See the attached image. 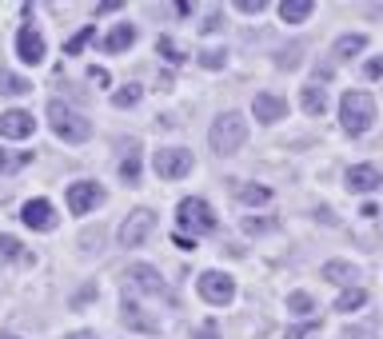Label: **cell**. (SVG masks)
<instances>
[{"mask_svg":"<svg viewBox=\"0 0 383 339\" xmlns=\"http://www.w3.org/2000/svg\"><path fill=\"white\" fill-rule=\"evenodd\" d=\"M48 124H52L56 140H64V144H84L92 136V120L64 100H48Z\"/></svg>","mask_w":383,"mask_h":339,"instance_id":"obj_1","label":"cell"},{"mask_svg":"<svg viewBox=\"0 0 383 339\" xmlns=\"http://www.w3.org/2000/svg\"><path fill=\"white\" fill-rule=\"evenodd\" d=\"M339 124H343L347 136L371 132V124H375V100L360 88L343 92V100H339Z\"/></svg>","mask_w":383,"mask_h":339,"instance_id":"obj_2","label":"cell"},{"mask_svg":"<svg viewBox=\"0 0 383 339\" xmlns=\"http://www.w3.org/2000/svg\"><path fill=\"white\" fill-rule=\"evenodd\" d=\"M244 140H248V120L240 112L216 116V124H212V132H208V144H212L216 156H236V152L244 148Z\"/></svg>","mask_w":383,"mask_h":339,"instance_id":"obj_3","label":"cell"},{"mask_svg":"<svg viewBox=\"0 0 383 339\" xmlns=\"http://www.w3.org/2000/svg\"><path fill=\"white\" fill-rule=\"evenodd\" d=\"M124 279H128V288H132V292L156 295V299H172V288L164 284V275H160L152 264H128Z\"/></svg>","mask_w":383,"mask_h":339,"instance_id":"obj_4","label":"cell"},{"mask_svg":"<svg viewBox=\"0 0 383 339\" xmlns=\"http://www.w3.org/2000/svg\"><path fill=\"white\" fill-rule=\"evenodd\" d=\"M176 216H180V227H192V236H208V231H216V212H212L200 196L180 200Z\"/></svg>","mask_w":383,"mask_h":339,"instance_id":"obj_5","label":"cell"},{"mask_svg":"<svg viewBox=\"0 0 383 339\" xmlns=\"http://www.w3.org/2000/svg\"><path fill=\"white\" fill-rule=\"evenodd\" d=\"M192 152L188 148H160L156 160H152V168H156L160 180H184L188 172H192Z\"/></svg>","mask_w":383,"mask_h":339,"instance_id":"obj_6","label":"cell"},{"mask_svg":"<svg viewBox=\"0 0 383 339\" xmlns=\"http://www.w3.org/2000/svg\"><path fill=\"white\" fill-rule=\"evenodd\" d=\"M152 227H156V212H152V208H136L132 216L120 224L116 236H120V244H124V248H140V244L152 236Z\"/></svg>","mask_w":383,"mask_h":339,"instance_id":"obj_7","label":"cell"},{"mask_svg":"<svg viewBox=\"0 0 383 339\" xmlns=\"http://www.w3.org/2000/svg\"><path fill=\"white\" fill-rule=\"evenodd\" d=\"M196 288L208 303H216V307H224L236 299V279L227 275V271H203L200 279H196Z\"/></svg>","mask_w":383,"mask_h":339,"instance_id":"obj_8","label":"cell"},{"mask_svg":"<svg viewBox=\"0 0 383 339\" xmlns=\"http://www.w3.org/2000/svg\"><path fill=\"white\" fill-rule=\"evenodd\" d=\"M96 203H104V188L92 180H80V184H68V212L72 216H88Z\"/></svg>","mask_w":383,"mask_h":339,"instance_id":"obj_9","label":"cell"},{"mask_svg":"<svg viewBox=\"0 0 383 339\" xmlns=\"http://www.w3.org/2000/svg\"><path fill=\"white\" fill-rule=\"evenodd\" d=\"M120 323L132 327V331H144V336H156L160 331V319L148 316V312H144L136 299H128V295H124V303H120Z\"/></svg>","mask_w":383,"mask_h":339,"instance_id":"obj_10","label":"cell"},{"mask_svg":"<svg viewBox=\"0 0 383 339\" xmlns=\"http://www.w3.org/2000/svg\"><path fill=\"white\" fill-rule=\"evenodd\" d=\"M32 132H36V120H32V112H24V108L0 112V136H4V140H28Z\"/></svg>","mask_w":383,"mask_h":339,"instance_id":"obj_11","label":"cell"},{"mask_svg":"<svg viewBox=\"0 0 383 339\" xmlns=\"http://www.w3.org/2000/svg\"><path fill=\"white\" fill-rule=\"evenodd\" d=\"M21 220L32 227V231H52V227H56V208L48 200H28L21 208Z\"/></svg>","mask_w":383,"mask_h":339,"instance_id":"obj_12","label":"cell"},{"mask_svg":"<svg viewBox=\"0 0 383 339\" xmlns=\"http://www.w3.org/2000/svg\"><path fill=\"white\" fill-rule=\"evenodd\" d=\"M16 56H21L24 64H40L45 60V36L32 24H24L21 32H16Z\"/></svg>","mask_w":383,"mask_h":339,"instance_id":"obj_13","label":"cell"},{"mask_svg":"<svg viewBox=\"0 0 383 339\" xmlns=\"http://www.w3.org/2000/svg\"><path fill=\"white\" fill-rule=\"evenodd\" d=\"M251 112L260 124H280L284 116H288V100H280L275 92H260L256 100H251Z\"/></svg>","mask_w":383,"mask_h":339,"instance_id":"obj_14","label":"cell"},{"mask_svg":"<svg viewBox=\"0 0 383 339\" xmlns=\"http://www.w3.org/2000/svg\"><path fill=\"white\" fill-rule=\"evenodd\" d=\"M347 188L360 192V196L380 192V188H383V172H380V168H371V164H356V168H347Z\"/></svg>","mask_w":383,"mask_h":339,"instance_id":"obj_15","label":"cell"},{"mask_svg":"<svg viewBox=\"0 0 383 339\" xmlns=\"http://www.w3.org/2000/svg\"><path fill=\"white\" fill-rule=\"evenodd\" d=\"M0 264H32V251L16 236H0Z\"/></svg>","mask_w":383,"mask_h":339,"instance_id":"obj_16","label":"cell"},{"mask_svg":"<svg viewBox=\"0 0 383 339\" xmlns=\"http://www.w3.org/2000/svg\"><path fill=\"white\" fill-rule=\"evenodd\" d=\"M312 12H316L312 0H284V4H280V21L284 24H304Z\"/></svg>","mask_w":383,"mask_h":339,"instance_id":"obj_17","label":"cell"},{"mask_svg":"<svg viewBox=\"0 0 383 339\" xmlns=\"http://www.w3.org/2000/svg\"><path fill=\"white\" fill-rule=\"evenodd\" d=\"M319 275H323V279H332V284H343V288H351V279H360V271L351 268V264H343V260H328Z\"/></svg>","mask_w":383,"mask_h":339,"instance_id":"obj_18","label":"cell"},{"mask_svg":"<svg viewBox=\"0 0 383 339\" xmlns=\"http://www.w3.org/2000/svg\"><path fill=\"white\" fill-rule=\"evenodd\" d=\"M299 104H304L308 116H323L328 112V92L319 88V84H308V88L299 92Z\"/></svg>","mask_w":383,"mask_h":339,"instance_id":"obj_19","label":"cell"},{"mask_svg":"<svg viewBox=\"0 0 383 339\" xmlns=\"http://www.w3.org/2000/svg\"><path fill=\"white\" fill-rule=\"evenodd\" d=\"M136 45V28L132 24H116L112 32L104 36V52H124V48Z\"/></svg>","mask_w":383,"mask_h":339,"instance_id":"obj_20","label":"cell"},{"mask_svg":"<svg viewBox=\"0 0 383 339\" xmlns=\"http://www.w3.org/2000/svg\"><path fill=\"white\" fill-rule=\"evenodd\" d=\"M236 200L248 203V208H256V203H268L271 200V188H264V184H236Z\"/></svg>","mask_w":383,"mask_h":339,"instance_id":"obj_21","label":"cell"},{"mask_svg":"<svg viewBox=\"0 0 383 339\" xmlns=\"http://www.w3.org/2000/svg\"><path fill=\"white\" fill-rule=\"evenodd\" d=\"M363 48H367V36H363V32H347V36H339L336 40V56L339 60H351V56L363 52Z\"/></svg>","mask_w":383,"mask_h":339,"instance_id":"obj_22","label":"cell"},{"mask_svg":"<svg viewBox=\"0 0 383 339\" xmlns=\"http://www.w3.org/2000/svg\"><path fill=\"white\" fill-rule=\"evenodd\" d=\"M24 92H32V84H28L24 76H16V72H4V68H0V96H24Z\"/></svg>","mask_w":383,"mask_h":339,"instance_id":"obj_23","label":"cell"},{"mask_svg":"<svg viewBox=\"0 0 383 339\" xmlns=\"http://www.w3.org/2000/svg\"><path fill=\"white\" fill-rule=\"evenodd\" d=\"M24 164H32V152H4V148H0V176L21 172Z\"/></svg>","mask_w":383,"mask_h":339,"instance_id":"obj_24","label":"cell"},{"mask_svg":"<svg viewBox=\"0 0 383 339\" xmlns=\"http://www.w3.org/2000/svg\"><path fill=\"white\" fill-rule=\"evenodd\" d=\"M363 303H367V292H363V288H347V292L336 299V312H356Z\"/></svg>","mask_w":383,"mask_h":339,"instance_id":"obj_25","label":"cell"},{"mask_svg":"<svg viewBox=\"0 0 383 339\" xmlns=\"http://www.w3.org/2000/svg\"><path fill=\"white\" fill-rule=\"evenodd\" d=\"M288 312H295V316H308V319H312L316 303H312V295H308V292H292V295H288Z\"/></svg>","mask_w":383,"mask_h":339,"instance_id":"obj_26","label":"cell"},{"mask_svg":"<svg viewBox=\"0 0 383 339\" xmlns=\"http://www.w3.org/2000/svg\"><path fill=\"white\" fill-rule=\"evenodd\" d=\"M156 52L168 60V64H184V52H180V45H176L172 36H160V40H156Z\"/></svg>","mask_w":383,"mask_h":339,"instance_id":"obj_27","label":"cell"},{"mask_svg":"<svg viewBox=\"0 0 383 339\" xmlns=\"http://www.w3.org/2000/svg\"><path fill=\"white\" fill-rule=\"evenodd\" d=\"M120 180L124 184H140V156L128 152V156L120 160Z\"/></svg>","mask_w":383,"mask_h":339,"instance_id":"obj_28","label":"cell"},{"mask_svg":"<svg viewBox=\"0 0 383 339\" xmlns=\"http://www.w3.org/2000/svg\"><path fill=\"white\" fill-rule=\"evenodd\" d=\"M92 36H96V24H88V28H80V32H76V36H72V40L64 45V52H68V56H76V52H80V48H84V45L92 40Z\"/></svg>","mask_w":383,"mask_h":339,"instance_id":"obj_29","label":"cell"},{"mask_svg":"<svg viewBox=\"0 0 383 339\" xmlns=\"http://www.w3.org/2000/svg\"><path fill=\"white\" fill-rule=\"evenodd\" d=\"M200 64L216 72V68L227 64V52H224V48H203V52H200Z\"/></svg>","mask_w":383,"mask_h":339,"instance_id":"obj_30","label":"cell"},{"mask_svg":"<svg viewBox=\"0 0 383 339\" xmlns=\"http://www.w3.org/2000/svg\"><path fill=\"white\" fill-rule=\"evenodd\" d=\"M136 100H140V84H128V88H120L112 96V108H132Z\"/></svg>","mask_w":383,"mask_h":339,"instance_id":"obj_31","label":"cell"},{"mask_svg":"<svg viewBox=\"0 0 383 339\" xmlns=\"http://www.w3.org/2000/svg\"><path fill=\"white\" fill-rule=\"evenodd\" d=\"M312 331H319V319H304V323L288 327V336H284V339H308Z\"/></svg>","mask_w":383,"mask_h":339,"instance_id":"obj_32","label":"cell"},{"mask_svg":"<svg viewBox=\"0 0 383 339\" xmlns=\"http://www.w3.org/2000/svg\"><path fill=\"white\" fill-rule=\"evenodd\" d=\"M271 220H256V216H248V220H244V231H248V236H264V231H271Z\"/></svg>","mask_w":383,"mask_h":339,"instance_id":"obj_33","label":"cell"},{"mask_svg":"<svg viewBox=\"0 0 383 339\" xmlns=\"http://www.w3.org/2000/svg\"><path fill=\"white\" fill-rule=\"evenodd\" d=\"M275 64H280V68H295V64H299V45L284 48V52H280V60H275Z\"/></svg>","mask_w":383,"mask_h":339,"instance_id":"obj_34","label":"cell"},{"mask_svg":"<svg viewBox=\"0 0 383 339\" xmlns=\"http://www.w3.org/2000/svg\"><path fill=\"white\" fill-rule=\"evenodd\" d=\"M236 8H240V12H264V8H268V0H236Z\"/></svg>","mask_w":383,"mask_h":339,"instance_id":"obj_35","label":"cell"},{"mask_svg":"<svg viewBox=\"0 0 383 339\" xmlns=\"http://www.w3.org/2000/svg\"><path fill=\"white\" fill-rule=\"evenodd\" d=\"M363 72H367V80H383V60H380V56H375V60H367Z\"/></svg>","mask_w":383,"mask_h":339,"instance_id":"obj_36","label":"cell"},{"mask_svg":"<svg viewBox=\"0 0 383 339\" xmlns=\"http://www.w3.org/2000/svg\"><path fill=\"white\" fill-rule=\"evenodd\" d=\"M88 80H92V84H100V88H104V84H108L112 76H108V68H88Z\"/></svg>","mask_w":383,"mask_h":339,"instance_id":"obj_37","label":"cell"},{"mask_svg":"<svg viewBox=\"0 0 383 339\" xmlns=\"http://www.w3.org/2000/svg\"><path fill=\"white\" fill-rule=\"evenodd\" d=\"M203 32H216V28H220V8H212V12H208V16H203V24H200Z\"/></svg>","mask_w":383,"mask_h":339,"instance_id":"obj_38","label":"cell"},{"mask_svg":"<svg viewBox=\"0 0 383 339\" xmlns=\"http://www.w3.org/2000/svg\"><path fill=\"white\" fill-rule=\"evenodd\" d=\"M120 8V0H104V4H96V12H116Z\"/></svg>","mask_w":383,"mask_h":339,"instance_id":"obj_39","label":"cell"},{"mask_svg":"<svg viewBox=\"0 0 383 339\" xmlns=\"http://www.w3.org/2000/svg\"><path fill=\"white\" fill-rule=\"evenodd\" d=\"M176 248H184V251H192V248H196V240H188V236H176Z\"/></svg>","mask_w":383,"mask_h":339,"instance_id":"obj_40","label":"cell"},{"mask_svg":"<svg viewBox=\"0 0 383 339\" xmlns=\"http://www.w3.org/2000/svg\"><path fill=\"white\" fill-rule=\"evenodd\" d=\"M64 339H96V331H72V336H64Z\"/></svg>","mask_w":383,"mask_h":339,"instance_id":"obj_41","label":"cell"},{"mask_svg":"<svg viewBox=\"0 0 383 339\" xmlns=\"http://www.w3.org/2000/svg\"><path fill=\"white\" fill-rule=\"evenodd\" d=\"M0 339H21V336H0Z\"/></svg>","mask_w":383,"mask_h":339,"instance_id":"obj_42","label":"cell"}]
</instances>
